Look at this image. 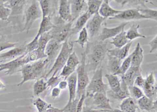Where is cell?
<instances>
[{"label":"cell","instance_id":"cell-44","mask_svg":"<svg viewBox=\"0 0 157 112\" xmlns=\"http://www.w3.org/2000/svg\"><path fill=\"white\" fill-rule=\"evenodd\" d=\"M75 71H76L75 69L72 68L66 65L62 68V71L59 76L64 79V80H66Z\"/></svg>","mask_w":157,"mask_h":112},{"label":"cell","instance_id":"cell-56","mask_svg":"<svg viewBox=\"0 0 157 112\" xmlns=\"http://www.w3.org/2000/svg\"><path fill=\"white\" fill-rule=\"evenodd\" d=\"M112 112H126L124 111H122L121 109H117V108H116V109H113V111Z\"/></svg>","mask_w":157,"mask_h":112},{"label":"cell","instance_id":"cell-36","mask_svg":"<svg viewBox=\"0 0 157 112\" xmlns=\"http://www.w3.org/2000/svg\"><path fill=\"white\" fill-rule=\"evenodd\" d=\"M33 103L36 106L38 112H45L48 109L52 106L51 104L46 102L40 97H37L35 99Z\"/></svg>","mask_w":157,"mask_h":112},{"label":"cell","instance_id":"cell-5","mask_svg":"<svg viewBox=\"0 0 157 112\" xmlns=\"http://www.w3.org/2000/svg\"><path fill=\"white\" fill-rule=\"evenodd\" d=\"M106 43L100 42L94 46L90 55V61L94 69H96L99 64L104 59L108 51Z\"/></svg>","mask_w":157,"mask_h":112},{"label":"cell","instance_id":"cell-27","mask_svg":"<svg viewBox=\"0 0 157 112\" xmlns=\"http://www.w3.org/2000/svg\"><path fill=\"white\" fill-rule=\"evenodd\" d=\"M120 108L126 112H136L138 109L137 101L130 96L127 97L122 100Z\"/></svg>","mask_w":157,"mask_h":112},{"label":"cell","instance_id":"cell-31","mask_svg":"<svg viewBox=\"0 0 157 112\" xmlns=\"http://www.w3.org/2000/svg\"><path fill=\"white\" fill-rule=\"evenodd\" d=\"M140 25L134 24L130 26L129 29L126 32L127 38L129 41H132L137 38H146L147 37L144 35L141 34L139 32L138 29Z\"/></svg>","mask_w":157,"mask_h":112},{"label":"cell","instance_id":"cell-33","mask_svg":"<svg viewBox=\"0 0 157 112\" xmlns=\"http://www.w3.org/2000/svg\"><path fill=\"white\" fill-rule=\"evenodd\" d=\"M47 88V83L45 79L44 78H40L37 80L34 84V94L35 96H38L40 94L44 91Z\"/></svg>","mask_w":157,"mask_h":112},{"label":"cell","instance_id":"cell-18","mask_svg":"<svg viewBox=\"0 0 157 112\" xmlns=\"http://www.w3.org/2000/svg\"><path fill=\"white\" fill-rule=\"evenodd\" d=\"M140 67H130L124 75L121 76V78L124 79L128 87L133 86L136 78L142 75Z\"/></svg>","mask_w":157,"mask_h":112},{"label":"cell","instance_id":"cell-6","mask_svg":"<svg viewBox=\"0 0 157 112\" xmlns=\"http://www.w3.org/2000/svg\"><path fill=\"white\" fill-rule=\"evenodd\" d=\"M27 55V53H25L15 59L0 64V72L3 70H6L5 72L6 75H12L15 73L19 68L28 64Z\"/></svg>","mask_w":157,"mask_h":112},{"label":"cell","instance_id":"cell-12","mask_svg":"<svg viewBox=\"0 0 157 112\" xmlns=\"http://www.w3.org/2000/svg\"><path fill=\"white\" fill-rule=\"evenodd\" d=\"M73 22L67 23L66 24L59 27H55L53 33H51L52 37L59 43H63L66 40H68L67 37L70 34L71 30L72 28Z\"/></svg>","mask_w":157,"mask_h":112},{"label":"cell","instance_id":"cell-10","mask_svg":"<svg viewBox=\"0 0 157 112\" xmlns=\"http://www.w3.org/2000/svg\"><path fill=\"white\" fill-rule=\"evenodd\" d=\"M62 45V43H59L54 38H52L49 40L47 45L45 51L47 56L46 60H47L48 64L50 62L52 63V61L55 62L61 50Z\"/></svg>","mask_w":157,"mask_h":112},{"label":"cell","instance_id":"cell-1","mask_svg":"<svg viewBox=\"0 0 157 112\" xmlns=\"http://www.w3.org/2000/svg\"><path fill=\"white\" fill-rule=\"evenodd\" d=\"M73 44L72 42L68 43V40L62 43L61 50L56 58L52 68L44 78L46 79L52 73V76H56L57 73L63 68L66 65L70 55L73 51Z\"/></svg>","mask_w":157,"mask_h":112},{"label":"cell","instance_id":"cell-43","mask_svg":"<svg viewBox=\"0 0 157 112\" xmlns=\"http://www.w3.org/2000/svg\"><path fill=\"white\" fill-rule=\"evenodd\" d=\"M78 99L76 98L74 101L71 102H68L66 106L62 108L63 112H76L77 110V105Z\"/></svg>","mask_w":157,"mask_h":112},{"label":"cell","instance_id":"cell-52","mask_svg":"<svg viewBox=\"0 0 157 112\" xmlns=\"http://www.w3.org/2000/svg\"><path fill=\"white\" fill-rule=\"evenodd\" d=\"M61 91V90L59 87H56L53 88L51 93V96L52 98H56L59 97L60 95Z\"/></svg>","mask_w":157,"mask_h":112},{"label":"cell","instance_id":"cell-35","mask_svg":"<svg viewBox=\"0 0 157 112\" xmlns=\"http://www.w3.org/2000/svg\"><path fill=\"white\" fill-rule=\"evenodd\" d=\"M88 38H89V35H88V32L86 27H84L79 32L78 39L76 41H73L72 43L73 44L77 43L82 48H83L85 44L88 43Z\"/></svg>","mask_w":157,"mask_h":112},{"label":"cell","instance_id":"cell-45","mask_svg":"<svg viewBox=\"0 0 157 112\" xmlns=\"http://www.w3.org/2000/svg\"><path fill=\"white\" fill-rule=\"evenodd\" d=\"M38 39L39 38L35 37L31 43L25 45L26 53L28 54V53H31L37 49L38 48Z\"/></svg>","mask_w":157,"mask_h":112},{"label":"cell","instance_id":"cell-37","mask_svg":"<svg viewBox=\"0 0 157 112\" xmlns=\"http://www.w3.org/2000/svg\"><path fill=\"white\" fill-rule=\"evenodd\" d=\"M140 13L147 19L154 20L155 21H157V11L153 9L147 8L145 9H137Z\"/></svg>","mask_w":157,"mask_h":112},{"label":"cell","instance_id":"cell-16","mask_svg":"<svg viewBox=\"0 0 157 112\" xmlns=\"http://www.w3.org/2000/svg\"><path fill=\"white\" fill-rule=\"evenodd\" d=\"M52 37L50 31L45 33L39 37L38 41V48L35 51L37 57V60H41L44 58H47L45 51L48 43L51 40Z\"/></svg>","mask_w":157,"mask_h":112},{"label":"cell","instance_id":"cell-41","mask_svg":"<svg viewBox=\"0 0 157 112\" xmlns=\"http://www.w3.org/2000/svg\"><path fill=\"white\" fill-rule=\"evenodd\" d=\"M39 6L42 10V19L49 16L50 12V2L47 0H39L38 1Z\"/></svg>","mask_w":157,"mask_h":112},{"label":"cell","instance_id":"cell-20","mask_svg":"<svg viewBox=\"0 0 157 112\" xmlns=\"http://www.w3.org/2000/svg\"><path fill=\"white\" fill-rule=\"evenodd\" d=\"M21 71L22 76V80L18 83L17 86H21L28 81L33 80L37 79V77L35 73L32 64H26L24 65L21 70L18 71Z\"/></svg>","mask_w":157,"mask_h":112},{"label":"cell","instance_id":"cell-55","mask_svg":"<svg viewBox=\"0 0 157 112\" xmlns=\"http://www.w3.org/2000/svg\"><path fill=\"white\" fill-rule=\"evenodd\" d=\"M5 87L6 86L4 83L2 81L0 80V89H4Z\"/></svg>","mask_w":157,"mask_h":112},{"label":"cell","instance_id":"cell-17","mask_svg":"<svg viewBox=\"0 0 157 112\" xmlns=\"http://www.w3.org/2000/svg\"><path fill=\"white\" fill-rule=\"evenodd\" d=\"M59 2V14L60 19L67 23L74 21L71 16L70 0H60Z\"/></svg>","mask_w":157,"mask_h":112},{"label":"cell","instance_id":"cell-3","mask_svg":"<svg viewBox=\"0 0 157 112\" xmlns=\"http://www.w3.org/2000/svg\"><path fill=\"white\" fill-rule=\"evenodd\" d=\"M109 89L107 84L105 83L103 80L102 69L100 68L97 69L90 81L89 84L86 89V98L90 97L97 93H101L107 95Z\"/></svg>","mask_w":157,"mask_h":112},{"label":"cell","instance_id":"cell-29","mask_svg":"<svg viewBox=\"0 0 157 112\" xmlns=\"http://www.w3.org/2000/svg\"><path fill=\"white\" fill-rule=\"evenodd\" d=\"M105 77L108 81V86L110 87L111 91L116 93L120 90L121 79H119L117 75L106 74Z\"/></svg>","mask_w":157,"mask_h":112},{"label":"cell","instance_id":"cell-39","mask_svg":"<svg viewBox=\"0 0 157 112\" xmlns=\"http://www.w3.org/2000/svg\"><path fill=\"white\" fill-rule=\"evenodd\" d=\"M128 87V91L130 94V97L136 100H138L141 97L144 96V94L143 91L140 88L133 85Z\"/></svg>","mask_w":157,"mask_h":112},{"label":"cell","instance_id":"cell-38","mask_svg":"<svg viewBox=\"0 0 157 112\" xmlns=\"http://www.w3.org/2000/svg\"><path fill=\"white\" fill-rule=\"evenodd\" d=\"M131 58H132V54H130L124 59V61H122L121 67L118 72L117 73L116 75H120L122 76L131 67Z\"/></svg>","mask_w":157,"mask_h":112},{"label":"cell","instance_id":"cell-47","mask_svg":"<svg viewBox=\"0 0 157 112\" xmlns=\"http://www.w3.org/2000/svg\"><path fill=\"white\" fill-rule=\"evenodd\" d=\"M62 79L63 78L59 77V76H51V78L48 80V81H47L48 88L51 87V88H53L54 87H56L62 80L61 79Z\"/></svg>","mask_w":157,"mask_h":112},{"label":"cell","instance_id":"cell-42","mask_svg":"<svg viewBox=\"0 0 157 112\" xmlns=\"http://www.w3.org/2000/svg\"><path fill=\"white\" fill-rule=\"evenodd\" d=\"M11 13V10L5 7L4 4L0 5V20L7 21L10 16Z\"/></svg>","mask_w":157,"mask_h":112},{"label":"cell","instance_id":"cell-57","mask_svg":"<svg viewBox=\"0 0 157 112\" xmlns=\"http://www.w3.org/2000/svg\"><path fill=\"white\" fill-rule=\"evenodd\" d=\"M136 112H147V111H141V112H137V111Z\"/></svg>","mask_w":157,"mask_h":112},{"label":"cell","instance_id":"cell-8","mask_svg":"<svg viewBox=\"0 0 157 112\" xmlns=\"http://www.w3.org/2000/svg\"><path fill=\"white\" fill-rule=\"evenodd\" d=\"M92 98V106H89L94 109L112 111L113 108L110 103V100L107 95L101 93H97L90 96Z\"/></svg>","mask_w":157,"mask_h":112},{"label":"cell","instance_id":"cell-58","mask_svg":"<svg viewBox=\"0 0 157 112\" xmlns=\"http://www.w3.org/2000/svg\"><path fill=\"white\" fill-rule=\"evenodd\" d=\"M156 111H157V110H153V111H151V112H156Z\"/></svg>","mask_w":157,"mask_h":112},{"label":"cell","instance_id":"cell-49","mask_svg":"<svg viewBox=\"0 0 157 112\" xmlns=\"http://www.w3.org/2000/svg\"><path fill=\"white\" fill-rule=\"evenodd\" d=\"M149 45L150 47V50L149 53H152L154 51H157V35H155V37L152 38V40L149 43Z\"/></svg>","mask_w":157,"mask_h":112},{"label":"cell","instance_id":"cell-14","mask_svg":"<svg viewBox=\"0 0 157 112\" xmlns=\"http://www.w3.org/2000/svg\"><path fill=\"white\" fill-rule=\"evenodd\" d=\"M71 16L73 21L88 10L87 2L84 0H70Z\"/></svg>","mask_w":157,"mask_h":112},{"label":"cell","instance_id":"cell-11","mask_svg":"<svg viewBox=\"0 0 157 112\" xmlns=\"http://www.w3.org/2000/svg\"><path fill=\"white\" fill-rule=\"evenodd\" d=\"M109 19L111 20H121L128 21L147 19L146 17H144L140 13L137 9H128L122 11L121 13Z\"/></svg>","mask_w":157,"mask_h":112},{"label":"cell","instance_id":"cell-21","mask_svg":"<svg viewBox=\"0 0 157 112\" xmlns=\"http://www.w3.org/2000/svg\"><path fill=\"white\" fill-rule=\"evenodd\" d=\"M26 1H7L4 3V5L7 8H9L11 11V15H16L21 14L23 12L24 8L26 4Z\"/></svg>","mask_w":157,"mask_h":112},{"label":"cell","instance_id":"cell-22","mask_svg":"<svg viewBox=\"0 0 157 112\" xmlns=\"http://www.w3.org/2000/svg\"><path fill=\"white\" fill-rule=\"evenodd\" d=\"M133 44V42H129L126 45L121 48H116L113 49H108V55L112 56L115 57L123 60L128 56L129 49Z\"/></svg>","mask_w":157,"mask_h":112},{"label":"cell","instance_id":"cell-46","mask_svg":"<svg viewBox=\"0 0 157 112\" xmlns=\"http://www.w3.org/2000/svg\"><path fill=\"white\" fill-rule=\"evenodd\" d=\"M17 44L16 43H10L6 41L4 38L0 39V52L5 49L14 48Z\"/></svg>","mask_w":157,"mask_h":112},{"label":"cell","instance_id":"cell-25","mask_svg":"<svg viewBox=\"0 0 157 112\" xmlns=\"http://www.w3.org/2000/svg\"><path fill=\"white\" fill-rule=\"evenodd\" d=\"M91 16L90 15L87 10L86 12L84 13L83 14L81 15L79 17H78L74 27L71 28L70 36L79 33L81 31L82 29L84 27L85 25L87 24V22L90 18Z\"/></svg>","mask_w":157,"mask_h":112},{"label":"cell","instance_id":"cell-34","mask_svg":"<svg viewBox=\"0 0 157 112\" xmlns=\"http://www.w3.org/2000/svg\"><path fill=\"white\" fill-rule=\"evenodd\" d=\"M102 0H89L87 2L88 11L91 16L98 13Z\"/></svg>","mask_w":157,"mask_h":112},{"label":"cell","instance_id":"cell-30","mask_svg":"<svg viewBox=\"0 0 157 112\" xmlns=\"http://www.w3.org/2000/svg\"><path fill=\"white\" fill-rule=\"evenodd\" d=\"M130 42L131 41H129L127 38L126 31L124 29L120 33L112 38V41L110 43L113 45L116 48H121Z\"/></svg>","mask_w":157,"mask_h":112},{"label":"cell","instance_id":"cell-24","mask_svg":"<svg viewBox=\"0 0 157 112\" xmlns=\"http://www.w3.org/2000/svg\"><path fill=\"white\" fill-rule=\"evenodd\" d=\"M69 93V98L68 102L74 101L76 98L77 89V75L76 71L67 79Z\"/></svg>","mask_w":157,"mask_h":112},{"label":"cell","instance_id":"cell-19","mask_svg":"<svg viewBox=\"0 0 157 112\" xmlns=\"http://www.w3.org/2000/svg\"><path fill=\"white\" fill-rule=\"evenodd\" d=\"M122 11L113 9L109 4V1L105 0L103 1L98 13L100 16L105 19L106 18H112L117 15L121 13Z\"/></svg>","mask_w":157,"mask_h":112},{"label":"cell","instance_id":"cell-23","mask_svg":"<svg viewBox=\"0 0 157 112\" xmlns=\"http://www.w3.org/2000/svg\"><path fill=\"white\" fill-rule=\"evenodd\" d=\"M137 103L138 108L142 111L151 112L157 110V101H153L145 95L137 100Z\"/></svg>","mask_w":157,"mask_h":112},{"label":"cell","instance_id":"cell-50","mask_svg":"<svg viewBox=\"0 0 157 112\" xmlns=\"http://www.w3.org/2000/svg\"><path fill=\"white\" fill-rule=\"evenodd\" d=\"M144 83H145V79L143 78L142 75H139L135 79L134 85L142 89Z\"/></svg>","mask_w":157,"mask_h":112},{"label":"cell","instance_id":"cell-15","mask_svg":"<svg viewBox=\"0 0 157 112\" xmlns=\"http://www.w3.org/2000/svg\"><path fill=\"white\" fill-rule=\"evenodd\" d=\"M26 53V48L25 45H21L18 47L14 48L13 49L0 54V64H2L3 62L9 60L11 61V60H14L21 56H22Z\"/></svg>","mask_w":157,"mask_h":112},{"label":"cell","instance_id":"cell-7","mask_svg":"<svg viewBox=\"0 0 157 112\" xmlns=\"http://www.w3.org/2000/svg\"><path fill=\"white\" fill-rule=\"evenodd\" d=\"M142 89L145 96L153 101H157V84L154 73L152 71L147 75Z\"/></svg>","mask_w":157,"mask_h":112},{"label":"cell","instance_id":"cell-51","mask_svg":"<svg viewBox=\"0 0 157 112\" xmlns=\"http://www.w3.org/2000/svg\"><path fill=\"white\" fill-rule=\"evenodd\" d=\"M112 111L94 109L88 106H83L82 112H112Z\"/></svg>","mask_w":157,"mask_h":112},{"label":"cell","instance_id":"cell-54","mask_svg":"<svg viewBox=\"0 0 157 112\" xmlns=\"http://www.w3.org/2000/svg\"><path fill=\"white\" fill-rule=\"evenodd\" d=\"M45 112H63V111L62 109H59L52 106L50 108L48 109Z\"/></svg>","mask_w":157,"mask_h":112},{"label":"cell","instance_id":"cell-53","mask_svg":"<svg viewBox=\"0 0 157 112\" xmlns=\"http://www.w3.org/2000/svg\"><path fill=\"white\" fill-rule=\"evenodd\" d=\"M59 88L60 89V90H64L66 89L68 86L67 82V80H61L60 82L59 83Z\"/></svg>","mask_w":157,"mask_h":112},{"label":"cell","instance_id":"cell-9","mask_svg":"<svg viewBox=\"0 0 157 112\" xmlns=\"http://www.w3.org/2000/svg\"><path fill=\"white\" fill-rule=\"evenodd\" d=\"M105 20L104 18L99 15V13L94 14L92 18L89 19L85 26L89 37L92 38L98 34Z\"/></svg>","mask_w":157,"mask_h":112},{"label":"cell","instance_id":"cell-2","mask_svg":"<svg viewBox=\"0 0 157 112\" xmlns=\"http://www.w3.org/2000/svg\"><path fill=\"white\" fill-rule=\"evenodd\" d=\"M81 60L76 71L77 75V89L76 98L79 99L81 95L85 93L87 86L90 83L89 75L86 70L87 52L82 53Z\"/></svg>","mask_w":157,"mask_h":112},{"label":"cell","instance_id":"cell-28","mask_svg":"<svg viewBox=\"0 0 157 112\" xmlns=\"http://www.w3.org/2000/svg\"><path fill=\"white\" fill-rule=\"evenodd\" d=\"M56 27V25L52 23L50 16L43 18L42 22L40 24L38 33L35 37L39 38L41 35L48 32H50L51 30Z\"/></svg>","mask_w":157,"mask_h":112},{"label":"cell","instance_id":"cell-32","mask_svg":"<svg viewBox=\"0 0 157 112\" xmlns=\"http://www.w3.org/2000/svg\"><path fill=\"white\" fill-rule=\"evenodd\" d=\"M108 69L110 74L116 75L121 67L122 60L108 55Z\"/></svg>","mask_w":157,"mask_h":112},{"label":"cell","instance_id":"cell-40","mask_svg":"<svg viewBox=\"0 0 157 112\" xmlns=\"http://www.w3.org/2000/svg\"><path fill=\"white\" fill-rule=\"evenodd\" d=\"M80 63V61L79 60L76 52L73 51L70 55L66 63V65L76 69V68L78 65H79Z\"/></svg>","mask_w":157,"mask_h":112},{"label":"cell","instance_id":"cell-13","mask_svg":"<svg viewBox=\"0 0 157 112\" xmlns=\"http://www.w3.org/2000/svg\"><path fill=\"white\" fill-rule=\"evenodd\" d=\"M128 23V22L122 23L120 25L113 28L104 27L98 37V40L100 42H104L106 39L115 37L124 29L125 27Z\"/></svg>","mask_w":157,"mask_h":112},{"label":"cell","instance_id":"cell-26","mask_svg":"<svg viewBox=\"0 0 157 112\" xmlns=\"http://www.w3.org/2000/svg\"><path fill=\"white\" fill-rule=\"evenodd\" d=\"M144 59L143 49L139 43L136 45V48L132 53L131 67H140Z\"/></svg>","mask_w":157,"mask_h":112},{"label":"cell","instance_id":"cell-48","mask_svg":"<svg viewBox=\"0 0 157 112\" xmlns=\"http://www.w3.org/2000/svg\"><path fill=\"white\" fill-rule=\"evenodd\" d=\"M86 99V94H83L81 95L80 98L79 99L78 101V103H77L76 112H81L82 111L83 106H84L83 104H84Z\"/></svg>","mask_w":157,"mask_h":112},{"label":"cell","instance_id":"cell-4","mask_svg":"<svg viewBox=\"0 0 157 112\" xmlns=\"http://www.w3.org/2000/svg\"><path fill=\"white\" fill-rule=\"evenodd\" d=\"M41 13L39 2L36 1H33L25 13L24 31H25L26 33H29L35 21L41 17Z\"/></svg>","mask_w":157,"mask_h":112}]
</instances>
